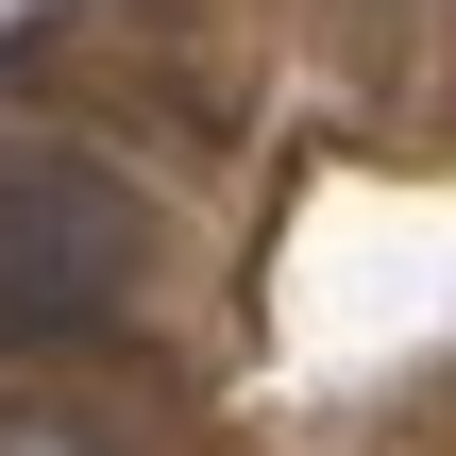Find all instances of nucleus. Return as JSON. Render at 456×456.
Instances as JSON below:
<instances>
[{
    "mask_svg": "<svg viewBox=\"0 0 456 456\" xmlns=\"http://www.w3.org/2000/svg\"><path fill=\"white\" fill-rule=\"evenodd\" d=\"M118 288H135V203L85 152H0V355L118 322Z\"/></svg>",
    "mask_w": 456,
    "mask_h": 456,
    "instance_id": "f257e3e1",
    "label": "nucleus"
},
{
    "mask_svg": "<svg viewBox=\"0 0 456 456\" xmlns=\"http://www.w3.org/2000/svg\"><path fill=\"white\" fill-rule=\"evenodd\" d=\"M0 456H118L102 423H68V406H0Z\"/></svg>",
    "mask_w": 456,
    "mask_h": 456,
    "instance_id": "f03ea898",
    "label": "nucleus"
}]
</instances>
